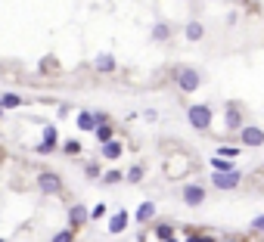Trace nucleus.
<instances>
[{
  "instance_id": "nucleus-16",
  "label": "nucleus",
  "mask_w": 264,
  "mask_h": 242,
  "mask_svg": "<svg viewBox=\"0 0 264 242\" xmlns=\"http://www.w3.org/2000/svg\"><path fill=\"white\" fill-rule=\"evenodd\" d=\"M37 68H41L44 75H50V71H56V68H59V62H56V56H44Z\"/></svg>"
},
{
  "instance_id": "nucleus-15",
  "label": "nucleus",
  "mask_w": 264,
  "mask_h": 242,
  "mask_svg": "<svg viewBox=\"0 0 264 242\" xmlns=\"http://www.w3.org/2000/svg\"><path fill=\"white\" fill-rule=\"evenodd\" d=\"M93 134H97V140H100V143H109L115 131H112V125H97V131H93Z\"/></svg>"
},
{
  "instance_id": "nucleus-33",
  "label": "nucleus",
  "mask_w": 264,
  "mask_h": 242,
  "mask_svg": "<svg viewBox=\"0 0 264 242\" xmlns=\"http://www.w3.org/2000/svg\"><path fill=\"white\" fill-rule=\"evenodd\" d=\"M0 242H4V239H0Z\"/></svg>"
},
{
  "instance_id": "nucleus-2",
  "label": "nucleus",
  "mask_w": 264,
  "mask_h": 242,
  "mask_svg": "<svg viewBox=\"0 0 264 242\" xmlns=\"http://www.w3.org/2000/svg\"><path fill=\"white\" fill-rule=\"evenodd\" d=\"M177 84H180V90L193 93L199 87V71L196 68H177Z\"/></svg>"
},
{
  "instance_id": "nucleus-5",
  "label": "nucleus",
  "mask_w": 264,
  "mask_h": 242,
  "mask_svg": "<svg viewBox=\"0 0 264 242\" xmlns=\"http://www.w3.org/2000/svg\"><path fill=\"white\" fill-rule=\"evenodd\" d=\"M56 140H59L56 128H53V125H47V128H44V140L37 143V155H47V152H53V149H56Z\"/></svg>"
},
{
  "instance_id": "nucleus-24",
  "label": "nucleus",
  "mask_w": 264,
  "mask_h": 242,
  "mask_svg": "<svg viewBox=\"0 0 264 242\" xmlns=\"http://www.w3.org/2000/svg\"><path fill=\"white\" fill-rule=\"evenodd\" d=\"M227 125H230V128H239V112H236V109L227 112Z\"/></svg>"
},
{
  "instance_id": "nucleus-31",
  "label": "nucleus",
  "mask_w": 264,
  "mask_h": 242,
  "mask_svg": "<svg viewBox=\"0 0 264 242\" xmlns=\"http://www.w3.org/2000/svg\"><path fill=\"white\" fill-rule=\"evenodd\" d=\"M0 118H4V106H0Z\"/></svg>"
},
{
  "instance_id": "nucleus-30",
  "label": "nucleus",
  "mask_w": 264,
  "mask_h": 242,
  "mask_svg": "<svg viewBox=\"0 0 264 242\" xmlns=\"http://www.w3.org/2000/svg\"><path fill=\"white\" fill-rule=\"evenodd\" d=\"M190 242H214V239H211V236H202V239H199V236H190Z\"/></svg>"
},
{
  "instance_id": "nucleus-19",
  "label": "nucleus",
  "mask_w": 264,
  "mask_h": 242,
  "mask_svg": "<svg viewBox=\"0 0 264 242\" xmlns=\"http://www.w3.org/2000/svg\"><path fill=\"white\" fill-rule=\"evenodd\" d=\"M50 242H75V230H59Z\"/></svg>"
},
{
  "instance_id": "nucleus-7",
  "label": "nucleus",
  "mask_w": 264,
  "mask_h": 242,
  "mask_svg": "<svg viewBox=\"0 0 264 242\" xmlns=\"http://www.w3.org/2000/svg\"><path fill=\"white\" fill-rule=\"evenodd\" d=\"M128 211H115L109 217V233H125V227H128Z\"/></svg>"
},
{
  "instance_id": "nucleus-28",
  "label": "nucleus",
  "mask_w": 264,
  "mask_h": 242,
  "mask_svg": "<svg viewBox=\"0 0 264 242\" xmlns=\"http://www.w3.org/2000/svg\"><path fill=\"white\" fill-rule=\"evenodd\" d=\"M87 174H90V177H100V165H93V161H90V165H87Z\"/></svg>"
},
{
  "instance_id": "nucleus-22",
  "label": "nucleus",
  "mask_w": 264,
  "mask_h": 242,
  "mask_svg": "<svg viewBox=\"0 0 264 242\" xmlns=\"http://www.w3.org/2000/svg\"><path fill=\"white\" fill-rule=\"evenodd\" d=\"M153 37H156V40H165V37H168V25H156V28H153Z\"/></svg>"
},
{
  "instance_id": "nucleus-26",
  "label": "nucleus",
  "mask_w": 264,
  "mask_h": 242,
  "mask_svg": "<svg viewBox=\"0 0 264 242\" xmlns=\"http://www.w3.org/2000/svg\"><path fill=\"white\" fill-rule=\"evenodd\" d=\"M214 168H218V171H227V168H230V161H224V158H214Z\"/></svg>"
},
{
  "instance_id": "nucleus-32",
  "label": "nucleus",
  "mask_w": 264,
  "mask_h": 242,
  "mask_svg": "<svg viewBox=\"0 0 264 242\" xmlns=\"http://www.w3.org/2000/svg\"><path fill=\"white\" fill-rule=\"evenodd\" d=\"M168 242H177V239H168Z\"/></svg>"
},
{
  "instance_id": "nucleus-18",
  "label": "nucleus",
  "mask_w": 264,
  "mask_h": 242,
  "mask_svg": "<svg viewBox=\"0 0 264 242\" xmlns=\"http://www.w3.org/2000/svg\"><path fill=\"white\" fill-rule=\"evenodd\" d=\"M156 236H159V239H162V242H168V239H171V236H174V230H171V227H168V224H159V227H156Z\"/></svg>"
},
{
  "instance_id": "nucleus-12",
  "label": "nucleus",
  "mask_w": 264,
  "mask_h": 242,
  "mask_svg": "<svg viewBox=\"0 0 264 242\" xmlns=\"http://www.w3.org/2000/svg\"><path fill=\"white\" fill-rule=\"evenodd\" d=\"M103 155H106V158H118V155H122V143H118V140L103 143Z\"/></svg>"
},
{
  "instance_id": "nucleus-9",
  "label": "nucleus",
  "mask_w": 264,
  "mask_h": 242,
  "mask_svg": "<svg viewBox=\"0 0 264 242\" xmlns=\"http://www.w3.org/2000/svg\"><path fill=\"white\" fill-rule=\"evenodd\" d=\"M236 183H239V174H233V171L214 174V186H221V189H230V186H236Z\"/></svg>"
},
{
  "instance_id": "nucleus-20",
  "label": "nucleus",
  "mask_w": 264,
  "mask_h": 242,
  "mask_svg": "<svg viewBox=\"0 0 264 242\" xmlns=\"http://www.w3.org/2000/svg\"><path fill=\"white\" fill-rule=\"evenodd\" d=\"M62 152L78 155V152H81V143H78V140H65V143H62Z\"/></svg>"
},
{
  "instance_id": "nucleus-13",
  "label": "nucleus",
  "mask_w": 264,
  "mask_h": 242,
  "mask_svg": "<svg viewBox=\"0 0 264 242\" xmlns=\"http://www.w3.org/2000/svg\"><path fill=\"white\" fill-rule=\"evenodd\" d=\"M0 106H4V112H7V109H19L22 100H19L16 93H0Z\"/></svg>"
},
{
  "instance_id": "nucleus-14",
  "label": "nucleus",
  "mask_w": 264,
  "mask_h": 242,
  "mask_svg": "<svg viewBox=\"0 0 264 242\" xmlns=\"http://www.w3.org/2000/svg\"><path fill=\"white\" fill-rule=\"evenodd\" d=\"M153 214H156V205H153V202H143V205L137 208V221H140V224H143V221H149Z\"/></svg>"
},
{
  "instance_id": "nucleus-10",
  "label": "nucleus",
  "mask_w": 264,
  "mask_h": 242,
  "mask_svg": "<svg viewBox=\"0 0 264 242\" xmlns=\"http://www.w3.org/2000/svg\"><path fill=\"white\" fill-rule=\"evenodd\" d=\"M243 143H246V146H261V143H264V134H261L258 128H246V131H243Z\"/></svg>"
},
{
  "instance_id": "nucleus-6",
  "label": "nucleus",
  "mask_w": 264,
  "mask_h": 242,
  "mask_svg": "<svg viewBox=\"0 0 264 242\" xmlns=\"http://www.w3.org/2000/svg\"><path fill=\"white\" fill-rule=\"evenodd\" d=\"M202 199H205V189L196 186V183L183 189V202H186V205H202Z\"/></svg>"
},
{
  "instance_id": "nucleus-23",
  "label": "nucleus",
  "mask_w": 264,
  "mask_h": 242,
  "mask_svg": "<svg viewBox=\"0 0 264 242\" xmlns=\"http://www.w3.org/2000/svg\"><path fill=\"white\" fill-rule=\"evenodd\" d=\"M140 177H143V168H140V165L128 171V180H131V183H140Z\"/></svg>"
},
{
  "instance_id": "nucleus-27",
  "label": "nucleus",
  "mask_w": 264,
  "mask_h": 242,
  "mask_svg": "<svg viewBox=\"0 0 264 242\" xmlns=\"http://www.w3.org/2000/svg\"><path fill=\"white\" fill-rule=\"evenodd\" d=\"M103 214H106V205H103V202H100V205H97V208L90 211V217H103Z\"/></svg>"
},
{
  "instance_id": "nucleus-25",
  "label": "nucleus",
  "mask_w": 264,
  "mask_h": 242,
  "mask_svg": "<svg viewBox=\"0 0 264 242\" xmlns=\"http://www.w3.org/2000/svg\"><path fill=\"white\" fill-rule=\"evenodd\" d=\"M221 155H224V158H233V155H236V149H233V146H227V149H221V152H218V158H221Z\"/></svg>"
},
{
  "instance_id": "nucleus-21",
  "label": "nucleus",
  "mask_w": 264,
  "mask_h": 242,
  "mask_svg": "<svg viewBox=\"0 0 264 242\" xmlns=\"http://www.w3.org/2000/svg\"><path fill=\"white\" fill-rule=\"evenodd\" d=\"M122 180V171H106L103 174V183H118Z\"/></svg>"
},
{
  "instance_id": "nucleus-29",
  "label": "nucleus",
  "mask_w": 264,
  "mask_h": 242,
  "mask_svg": "<svg viewBox=\"0 0 264 242\" xmlns=\"http://www.w3.org/2000/svg\"><path fill=\"white\" fill-rule=\"evenodd\" d=\"M252 230H264V214H261V217H255V221H252Z\"/></svg>"
},
{
  "instance_id": "nucleus-17",
  "label": "nucleus",
  "mask_w": 264,
  "mask_h": 242,
  "mask_svg": "<svg viewBox=\"0 0 264 242\" xmlns=\"http://www.w3.org/2000/svg\"><path fill=\"white\" fill-rule=\"evenodd\" d=\"M202 31H205V28H202L199 22H190V25H186V37H190V40H199Z\"/></svg>"
},
{
  "instance_id": "nucleus-4",
  "label": "nucleus",
  "mask_w": 264,
  "mask_h": 242,
  "mask_svg": "<svg viewBox=\"0 0 264 242\" xmlns=\"http://www.w3.org/2000/svg\"><path fill=\"white\" fill-rule=\"evenodd\" d=\"M87 221H90L87 205H71V208H68V230H78V227H84Z\"/></svg>"
},
{
  "instance_id": "nucleus-8",
  "label": "nucleus",
  "mask_w": 264,
  "mask_h": 242,
  "mask_svg": "<svg viewBox=\"0 0 264 242\" xmlns=\"http://www.w3.org/2000/svg\"><path fill=\"white\" fill-rule=\"evenodd\" d=\"M93 68H97L100 75H109V71H115V56H109V53H103V56H97V62H93Z\"/></svg>"
},
{
  "instance_id": "nucleus-11",
  "label": "nucleus",
  "mask_w": 264,
  "mask_h": 242,
  "mask_svg": "<svg viewBox=\"0 0 264 242\" xmlns=\"http://www.w3.org/2000/svg\"><path fill=\"white\" fill-rule=\"evenodd\" d=\"M78 128L81 131H97V118H93V112H78Z\"/></svg>"
},
{
  "instance_id": "nucleus-1",
  "label": "nucleus",
  "mask_w": 264,
  "mask_h": 242,
  "mask_svg": "<svg viewBox=\"0 0 264 242\" xmlns=\"http://www.w3.org/2000/svg\"><path fill=\"white\" fill-rule=\"evenodd\" d=\"M37 189H41L44 196H62V192H65V183H62L59 174L41 171V174H37Z\"/></svg>"
},
{
  "instance_id": "nucleus-3",
  "label": "nucleus",
  "mask_w": 264,
  "mask_h": 242,
  "mask_svg": "<svg viewBox=\"0 0 264 242\" xmlns=\"http://www.w3.org/2000/svg\"><path fill=\"white\" fill-rule=\"evenodd\" d=\"M190 125L199 128V131H205L211 125V109L208 106H190Z\"/></svg>"
}]
</instances>
